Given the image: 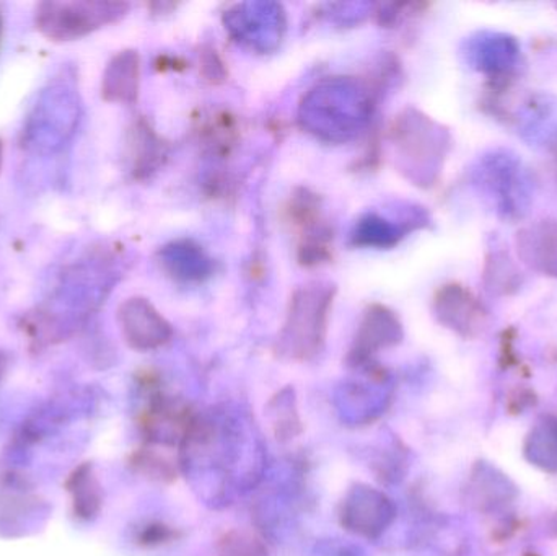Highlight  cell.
Here are the masks:
<instances>
[{
    "label": "cell",
    "mask_w": 557,
    "mask_h": 556,
    "mask_svg": "<svg viewBox=\"0 0 557 556\" xmlns=\"http://www.w3.org/2000/svg\"><path fill=\"white\" fill-rule=\"evenodd\" d=\"M553 531H555V534L557 535V515L555 516V519H553Z\"/></svg>",
    "instance_id": "19"
},
{
    "label": "cell",
    "mask_w": 557,
    "mask_h": 556,
    "mask_svg": "<svg viewBox=\"0 0 557 556\" xmlns=\"http://www.w3.org/2000/svg\"><path fill=\"white\" fill-rule=\"evenodd\" d=\"M162 261L176 280L202 281L212 273V261L193 242H176L163 248Z\"/></svg>",
    "instance_id": "10"
},
{
    "label": "cell",
    "mask_w": 557,
    "mask_h": 556,
    "mask_svg": "<svg viewBox=\"0 0 557 556\" xmlns=\"http://www.w3.org/2000/svg\"><path fill=\"white\" fill-rule=\"evenodd\" d=\"M525 456L533 466L557 472V418H545L530 431Z\"/></svg>",
    "instance_id": "14"
},
{
    "label": "cell",
    "mask_w": 557,
    "mask_h": 556,
    "mask_svg": "<svg viewBox=\"0 0 557 556\" xmlns=\"http://www.w3.org/2000/svg\"><path fill=\"white\" fill-rule=\"evenodd\" d=\"M183 538V532L165 522H150L139 534V544L144 547H162Z\"/></svg>",
    "instance_id": "17"
},
{
    "label": "cell",
    "mask_w": 557,
    "mask_h": 556,
    "mask_svg": "<svg viewBox=\"0 0 557 556\" xmlns=\"http://www.w3.org/2000/svg\"><path fill=\"white\" fill-rule=\"evenodd\" d=\"M117 317L127 345L137 351H152L172 339V325L143 297L127 299Z\"/></svg>",
    "instance_id": "7"
},
{
    "label": "cell",
    "mask_w": 557,
    "mask_h": 556,
    "mask_svg": "<svg viewBox=\"0 0 557 556\" xmlns=\"http://www.w3.org/2000/svg\"><path fill=\"white\" fill-rule=\"evenodd\" d=\"M0 162H2V144H0Z\"/></svg>",
    "instance_id": "20"
},
{
    "label": "cell",
    "mask_w": 557,
    "mask_h": 556,
    "mask_svg": "<svg viewBox=\"0 0 557 556\" xmlns=\"http://www.w3.org/2000/svg\"><path fill=\"white\" fill-rule=\"evenodd\" d=\"M131 157L136 178H146L157 172L166 157V144L157 136L156 131L140 120L131 131Z\"/></svg>",
    "instance_id": "12"
},
{
    "label": "cell",
    "mask_w": 557,
    "mask_h": 556,
    "mask_svg": "<svg viewBox=\"0 0 557 556\" xmlns=\"http://www.w3.org/2000/svg\"><path fill=\"white\" fill-rule=\"evenodd\" d=\"M199 139L214 156H227L238 139L237 121L227 111H214L199 123Z\"/></svg>",
    "instance_id": "13"
},
{
    "label": "cell",
    "mask_w": 557,
    "mask_h": 556,
    "mask_svg": "<svg viewBox=\"0 0 557 556\" xmlns=\"http://www.w3.org/2000/svg\"><path fill=\"white\" fill-rule=\"evenodd\" d=\"M395 518L396 508L392 499L366 483L350 486L337 511L341 528L367 541H375L385 534Z\"/></svg>",
    "instance_id": "5"
},
{
    "label": "cell",
    "mask_w": 557,
    "mask_h": 556,
    "mask_svg": "<svg viewBox=\"0 0 557 556\" xmlns=\"http://www.w3.org/2000/svg\"><path fill=\"white\" fill-rule=\"evenodd\" d=\"M201 71L206 81L211 82V84H221L227 78V69H225L222 59L219 58L218 51L211 46L202 48Z\"/></svg>",
    "instance_id": "18"
},
{
    "label": "cell",
    "mask_w": 557,
    "mask_h": 556,
    "mask_svg": "<svg viewBox=\"0 0 557 556\" xmlns=\"http://www.w3.org/2000/svg\"><path fill=\"white\" fill-rule=\"evenodd\" d=\"M403 339L401 323L388 307L372 306L367 309L356 339L346 356V365L354 371L375 365L382 349L393 348Z\"/></svg>",
    "instance_id": "6"
},
{
    "label": "cell",
    "mask_w": 557,
    "mask_h": 556,
    "mask_svg": "<svg viewBox=\"0 0 557 556\" xmlns=\"http://www.w3.org/2000/svg\"><path fill=\"white\" fill-rule=\"evenodd\" d=\"M120 2H42L36 9V26L54 41L82 38L126 15Z\"/></svg>",
    "instance_id": "3"
},
{
    "label": "cell",
    "mask_w": 557,
    "mask_h": 556,
    "mask_svg": "<svg viewBox=\"0 0 557 556\" xmlns=\"http://www.w3.org/2000/svg\"><path fill=\"white\" fill-rule=\"evenodd\" d=\"M214 556H270V548L258 532L231 529L219 538Z\"/></svg>",
    "instance_id": "15"
},
{
    "label": "cell",
    "mask_w": 557,
    "mask_h": 556,
    "mask_svg": "<svg viewBox=\"0 0 557 556\" xmlns=\"http://www.w3.org/2000/svg\"><path fill=\"white\" fill-rule=\"evenodd\" d=\"M264 415L270 423L271 433L278 443H290L304 433V423L298 413L297 394L290 385L281 388L270 398L264 408Z\"/></svg>",
    "instance_id": "11"
},
{
    "label": "cell",
    "mask_w": 557,
    "mask_h": 556,
    "mask_svg": "<svg viewBox=\"0 0 557 556\" xmlns=\"http://www.w3.org/2000/svg\"><path fill=\"white\" fill-rule=\"evenodd\" d=\"M140 61L136 51H123L114 55L103 75L104 100L133 103L139 94Z\"/></svg>",
    "instance_id": "8"
},
{
    "label": "cell",
    "mask_w": 557,
    "mask_h": 556,
    "mask_svg": "<svg viewBox=\"0 0 557 556\" xmlns=\"http://www.w3.org/2000/svg\"><path fill=\"white\" fill-rule=\"evenodd\" d=\"M131 464L140 475L162 485H170L182 475L180 450L172 447L146 443V446L134 453Z\"/></svg>",
    "instance_id": "9"
},
{
    "label": "cell",
    "mask_w": 557,
    "mask_h": 556,
    "mask_svg": "<svg viewBox=\"0 0 557 556\" xmlns=\"http://www.w3.org/2000/svg\"><path fill=\"white\" fill-rule=\"evenodd\" d=\"M336 287L311 283L295 291L287 317L276 343L278 358L308 362L321 355L326 345L327 323Z\"/></svg>",
    "instance_id": "2"
},
{
    "label": "cell",
    "mask_w": 557,
    "mask_h": 556,
    "mask_svg": "<svg viewBox=\"0 0 557 556\" xmlns=\"http://www.w3.org/2000/svg\"><path fill=\"white\" fill-rule=\"evenodd\" d=\"M354 237H356V244L380 245V247L393 245L398 240L395 228L388 222L376 218H369L367 221H362Z\"/></svg>",
    "instance_id": "16"
},
{
    "label": "cell",
    "mask_w": 557,
    "mask_h": 556,
    "mask_svg": "<svg viewBox=\"0 0 557 556\" xmlns=\"http://www.w3.org/2000/svg\"><path fill=\"white\" fill-rule=\"evenodd\" d=\"M244 411L212 408L198 413L188 437L180 447L182 473L201 480L196 489H206L215 479L214 505L224 502L235 489H250L260 479V437ZM214 498V496H212Z\"/></svg>",
    "instance_id": "1"
},
{
    "label": "cell",
    "mask_w": 557,
    "mask_h": 556,
    "mask_svg": "<svg viewBox=\"0 0 557 556\" xmlns=\"http://www.w3.org/2000/svg\"><path fill=\"white\" fill-rule=\"evenodd\" d=\"M144 387L150 392L149 401L140 413V430L147 444L180 450L199 411L183 398L163 392L157 375L146 374Z\"/></svg>",
    "instance_id": "4"
}]
</instances>
